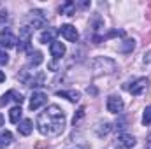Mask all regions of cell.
I'll return each mask as SVG.
<instances>
[{"label":"cell","mask_w":151,"mask_h":149,"mask_svg":"<svg viewBox=\"0 0 151 149\" xmlns=\"http://www.w3.org/2000/svg\"><path fill=\"white\" fill-rule=\"evenodd\" d=\"M47 102V95L42 93V91H34L32 97H30V109L32 111H37L40 105H44Z\"/></svg>","instance_id":"obj_5"},{"label":"cell","mask_w":151,"mask_h":149,"mask_svg":"<svg viewBox=\"0 0 151 149\" xmlns=\"http://www.w3.org/2000/svg\"><path fill=\"white\" fill-rule=\"evenodd\" d=\"M4 81H5V74L0 70V82H4Z\"/></svg>","instance_id":"obj_25"},{"label":"cell","mask_w":151,"mask_h":149,"mask_svg":"<svg viewBox=\"0 0 151 149\" xmlns=\"http://www.w3.org/2000/svg\"><path fill=\"white\" fill-rule=\"evenodd\" d=\"M18 125H19L18 130H19L21 135H30L32 130H34V123H32V119H23V121H19Z\"/></svg>","instance_id":"obj_13"},{"label":"cell","mask_w":151,"mask_h":149,"mask_svg":"<svg viewBox=\"0 0 151 149\" xmlns=\"http://www.w3.org/2000/svg\"><path fill=\"white\" fill-rule=\"evenodd\" d=\"M60 12L65 14V16H72L76 12V4L74 2H65V4H62V5H60Z\"/></svg>","instance_id":"obj_17"},{"label":"cell","mask_w":151,"mask_h":149,"mask_svg":"<svg viewBox=\"0 0 151 149\" xmlns=\"http://www.w3.org/2000/svg\"><path fill=\"white\" fill-rule=\"evenodd\" d=\"M7 62H9V54H7V51L0 49V65H5Z\"/></svg>","instance_id":"obj_22"},{"label":"cell","mask_w":151,"mask_h":149,"mask_svg":"<svg viewBox=\"0 0 151 149\" xmlns=\"http://www.w3.org/2000/svg\"><path fill=\"white\" fill-rule=\"evenodd\" d=\"M49 51H51V56H53L55 60H60V58L65 54V46H63L62 42L55 40V42L49 46Z\"/></svg>","instance_id":"obj_10"},{"label":"cell","mask_w":151,"mask_h":149,"mask_svg":"<svg viewBox=\"0 0 151 149\" xmlns=\"http://www.w3.org/2000/svg\"><path fill=\"white\" fill-rule=\"evenodd\" d=\"M142 123H144V125H151V107H146V109H144Z\"/></svg>","instance_id":"obj_19"},{"label":"cell","mask_w":151,"mask_h":149,"mask_svg":"<svg viewBox=\"0 0 151 149\" xmlns=\"http://www.w3.org/2000/svg\"><path fill=\"white\" fill-rule=\"evenodd\" d=\"M58 34H62V37H65L69 42H77V39H79V34H77L76 27H72V25H62Z\"/></svg>","instance_id":"obj_4"},{"label":"cell","mask_w":151,"mask_h":149,"mask_svg":"<svg viewBox=\"0 0 151 149\" xmlns=\"http://www.w3.org/2000/svg\"><path fill=\"white\" fill-rule=\"evenodd\" d=\"M83 117H84V107H81V109L77 111V114L74 116V126L79 123V121H81V119H83Z\"/></svg>","instance_id":"obj_21"},{"label":"cell","mask_w":151,"mask_h":149,"mask_svg":"<svg viewBox=\"0 0 151 149\" xmlns=\"http://www.w3.org/2000/svg\"><path fill=\"white\" fill-rule=\"evenodd\" d=\"M56 95H58V97H65V98L70 100V102H77L79 97H81V95H79L77 91H74V90H72V91H56Z\"/></svg>","instance_id":"obj_18"},{"label":"cell","mask_w":151,"mask_h":149,"mask_svg":"<svg viewBox=\"0 0 151 149\" xmlns=\"http://www.w3.org/2000/svg\"><path fill=\"white\" fill-rule=\"evenodd\" d=\"M79 149H81V148H79Z\"/></svg>","instance_id":"obj_27"},{"label":"cell","mask_w":151,"mask_h":149,"mask_svg":"<svg viewBox=\"0 0 151 149\" xmlns=\"http://www.w3.org/2000/svg\"><path fill=\"white\" fill-rule=\"evenodd\" d=\"M11 100H14L16 104H19V105H21V102H23V97H21V93H18L16 90H9L7 93H4V95L0 97V105H5V104H9Z\"/></svg>","instance_id":"obj_6"},{"label":"cell","mask_w":151,"mask_h":149,"mask_svg":"<svg viewBox=\"0 0 151 149\" xmlns=\"http://www.w3.org/2000/svg\"><path fill=\"white\" fill-rule=\"evenodd\" d=\"M28 63H30L32 67H39V65L42 63V53H40V51H30Z\"/></svg>","instance_id":"obj_16"},{"label":"cell","mask_w":151,"mask_h":149,"mask_svg":"<svg viewBox=\"0 0 151 149\" xmlns=\"http://www.w3.org/2000/svg\"><path fill=\"white\" fill-rule=\"evenodd\" d=\"M30 27H32V28H44V27H46V18H44L42 11H34V12H32Z\"/></svg>","instance_id":"obj_9"},{"label":"cell","mask_w":151,"mask_h":149,"mask_svg":"<svg viewBox=\"0 0 151 149\" xmlns=\"http://www.w3.org/2000/svg\"><path fill=\"white\" fill-rule=\"evenodd\" d=\"M11 142H12V133L7 132V130H2L0 132V149L11 146Z\"/></svg>","instance_id":"obj_15"},{"label":"cell","mask_w":151,"mask_h":149,"mask_svg":"<svg viewBox=\"0 0 151 149\" xmlns=\"http://www.w3.org/2000/svg\"><path fill=\"white\" fill-rule=\"evenodd\" d=\"M56 34H58V30H44L40 35H39V42H42V44H53L55 42V37H56Z\"/></svg>","instance_id":"obj_12"},{"label":"cell","mask_w":151,"mask_h":149,"mask_svg":"<svg viewBox=\"0 0 151 149\" xmlns=\"http://www.w3.org/2000/svg\"><path fill=\"white\" fill-rule=\"evenodd\" d=\"M118 144L125 149H132L135 146V139H134L132 135H128V133H121V135L118 137Z\"/></svg>","instance_id":"obj_11"},{"label":"cell","mask_w":151,"mask_h":149,"mask_svg":"<svg viewBox=\"0 0 151 149\" xmlns=\"http://www.w3.org/2000/svg\"><path fill=\"white\" fill-rule=\"evenodd\" d=\"M146 149H151V135L148 137V142H146Z\"/></svg>","instance_id":"obj_24"},{"label":"cell","mask_w":151,"mask_h":149,"mask_svg":"<svg viewBox=\"0 0 151 149\" xmlns=\"http://www.w3.org/2000/svg\"><path fill=\"white\" fill-rule=\"evenodd\" d=\"M146 86H148V79L146 77H141V79H137V81H134L132 82V86H128V91L132 93V95H141L144 90H146Z\"/></svg>","instance_id":"obj_8"},{"label":"cell","mask_w":151,"mask_h":149,"mask_svg":"<svg viewBox=\"0 0 151 149\" xmlns=\"http://www.w3.org/2000/svg\"><path fill=\"white\" fill-rule=\"evenodd\" d=\"M16 42H18V39L14 37L9 30H4V32L0 34V46H2V47H5V49L14 47V46H16Z\"/></svg>","instance_id":"obj_7"},{"label":"cell","mask_w":151,"mask_h":149,"mask_svg":"<svg viewBox=\"0 0 151 149\" xmlns=\"http://www.w3.org/2000/svg\"><path fill=\"white\" fill-rule=\"evenodd\" d=\"M2 125H4V116L0 114V126H2Z\"/></svg>","instance_id":"obj_26"},{"label":"cell","mask_w":151,"mask_h":149,"mask_svg":"<svg viewBox=\"0 0 151 149\" xmlns=\"http://www.w3.org/2000/svg\"><path fill=\"white\" fill-rule=\"evenodd\" d=\"M107 111L113 112V114H121L123 112V107H125V104H123V100L119 98V97H116V95H111L109 98H107Z\"/></svg>","instance_id":"obj_3"},{"label":"cell","mask_w":151,"mask_h":149,"mask_svg":"<svg viewBox=\"0 0 151 149\" xmlns=\"http://www.w3.org/2000/svg\"><path fill=\"white\" fill-rule=\"evenodd\" d=\"M30 39H32V28L30 27H21L19 28V46L18 49L19 51H30Z\"/></svg>","instance_id":"obj_2"},{"label":"cell","mask_w":151,"mask_h":149,"mask_svg":"<svg viewBox=\"0 0 151 149\" xmlns=\"http://www.w3.org/2000/svg\"><path fill=\"white\" fill-rule=\"evenodd\" d=\"M7 19V12L5 11H0V23H4Z\"/></svg>","instance_id":"obj_23"},{"label":"cell","mask_w":151,"mask_h":149,"mask_svg":"<svg viewBox=\"0 0 151 149\" xmlns=\"http://www.w3.org/2000/svg\"><path fill=\"white\" fill-rule=\"evenodd\" d=\"M37 130L46 137H56L65 128V112L58 105H49L44 112L37 116Z\"/></svg>","instance_id":"obj_1"},{"label":"cell","mask_w":151,"mask_h":149,"mask_svg":"<svg viewBox=\"0 0 151 149\" xmlns=\"http://www.w3.org/2000/svg\"><path fill=\"white\" fill-rule=\"evenodd\" d=\"M135 47V40L132 39V40H125V46H123V53H128V51H132Z\"/></svg>","instance_id":"obj_20"},{"label":"cell","mask_w":151,"mask_h":149,"mask_svg":"<svg viewBox=\"0 0 151 149\" xmlns=\"http://www.w3.org/2000/svg\"><path fill=\"white\" fill-rule=\"evenodd\" d=\"M21 114H23L21 105L12 107V109L9 111V121H11V123H14V125H18V123H19V119H21Z\"/></svg>","instance_id":"obj_14"}]
</instances>
